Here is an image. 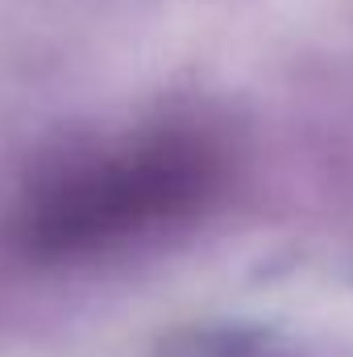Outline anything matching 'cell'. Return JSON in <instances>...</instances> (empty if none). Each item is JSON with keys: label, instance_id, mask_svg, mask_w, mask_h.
I'll return each mask as SVG.
<instances>
[{"label": "cell", "instance_id": "1", "mask_svg": "<svg viewBox=\"0 0 353 357\" xmlns=\"http://www.w3.org/2000/svg\"><path fill=\"white\" fill-rule=\"evenodd\" d=\"M212 175L216 158L200 142L167 137L142 146L50 187L25 220V241L33 250H84L112 241L137 225L191 208Z\"/></svg>", "mask_w": 353, "mask_h": 357}]
</instances>
